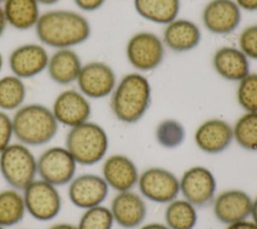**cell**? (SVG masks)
<instances>
[{
    "mask_svg": "<svg viewBox=\"0 0 257 229\" xmlns=\"http://www.w3.org/2000/svg\"><path fill=\"white\" fill-rule=\"evenodd\" d=\"M134 6L144 19L167 25L178 18L181 0H134Z\"/></svg>",
    "mask_w": 257,
    "mask_h": 229,
    "instance_id": "cb8c5ba5",
    "label": "cell"
},
{
    "mask_svg": "<svg viewBox=\"0 0 257 229\" xmlns=\"http://www.w3.org/2000/svg\"><path fill=\"white\" fill-rule=\"evenodd\" d=\"M250 217L252 218V221L257 225V196L253 199L252 210H251V215H250Z\"/></svg>",
    "mask_w": 257,
    "mask_h": 229,
    "instance_id": "ab89813d",
    "label": "cell"
},
{
    "mask_svg": "<svg viewBox=\"0 0 257 229\" xmlns=\"http://www.w3.org/2000/svg\"><path fill=\"white\" fill-rule=\"evenodd\" d=\"M76 7L85 12H92L99 9L105 0H73Z\"/></svg>",
    "mask_w": 257,
    "mask_h": 229,
    "instance_id": "836d02e7",
    "label": "cell"
},
{
    "mask_svg": "<svg viewBox=\"0 0 257 229\" xmlns=\"http://www.w3.org/2000/svg\"><path fill=\"white\" fill-rule=\"evenodd\" d=\"M164 219L169 229H194L198 222L197 207L184 198H176L167 204Z\"/></svg>",
    "mask_w": 257,
    "mask_h": 229,
    "instance_id": "484cf974",
    "label": "cell"
},
{
    "mask_svg": "<svg viewBox=\"0 0 257 229\" xmlns=\"http://www.w3.org/2000/svg\"><path fill=\"white\" fill-rule=\"evenodd\" d=\"M233 127L222 119H209L195 131L194 142L206 154L216 155L224 152L233 142Z\"/></svg>",
    "mask_w": 257,
    "mask_h": 229,
    "instance_id": "d6986e66",
    "label": "cell"
},
{
    "mask_svg": "<svg viewBox=\"0 0 257 229\" xmlns=\"http://www.w3.org/2000/svg\"><path fill=\"white\" fill-rule=\"evenodd\" d=\"M180 180V193L197 208L212 204L217 190V181L207 167L196 165L187 169Z\"/></svg>",
    "mask_w": 257,
    "mask_h": 229,
    "instance_id": "30bf717a",
    "label": "cell"
},
{
    "mask_svg": "<svg viewBox=\"0 0 257 229\" xmlns=\"http://www.w3.org/2000/svg\"><path fill=\"white\" fill-rule=\"evenodd\" d=\"M253 199L241 189H227L215 196L213 213L216 219L229 225L235 222L246 220L251 215Z\"/></svg>",
    "mask_w": 257,
    "mask_h": 229,
    "instance_id": "9a60e30c",
    "label": "cell"
},
{
    "mask_svg": "<svg viewBox=\"0 0 257 229\" xmlns=\"http://www.w3.org/2000/svg\"><path fill=\"white\" fill-rule=\"evenodd\" d=\"M240 9L245 11H257V0H234Z\"/></svg>",
    "mask_w": 257,
    "mask_h": 229,
    "instance_id": "d590c367",
    "label": "cell"
},
{
    "mask_svg": "<svg viewBox=\"0 0 257 229\" xmlns=\"http://www.w3.org/2000/svg\"><path fill=\"white\" fill-rule=\"evenodd\" d=\"M152 99L149 79L140 72L125 74L110 94V109L123 124L138 123L147 112Z\"/></svg>",
    "mask_w": 257,
    "mask_h": 229,
    "instance_id": "7a4b0ae2",
    "label": "cell"
},
{
    "mask_svg": "<svg viewBox=\"0 0 257 229\" xmlns=\"http://www.w3.org/2000/svg\"><path fill=\"white\" fill-rule=\"evenodd\" d=\"M7 26H8V25H7L6 18H5L3 9H2V5H0V38L3 36V34H4V32H5Z\"/></svg>",
    "mask_w": 257,
    "mask_h": 229,
    "instance_id": "f35d334b",
    "label": "cell"
},
{
    "mask_svg": "<svg viewBox=\"0 0 257 229\" xmlns=\"http://www.w3.org/2000/svg\"><path fill=\"white\" fill-rule=\"evenodd\" d=\"M113 224L109 208L102 204L83 210L76 227L77 229H112Z\"/></svg>",
    "mask_w": 257,
    "mask_h": 229,
    "instance_id": "f546056e",
    "label": "cell"
},
{
    "mask_svg": "<svg viewBox=\"0 0 257 229\" xmlns=\"http://www.w3.org/2000/svg\"><path fill=\"white\" fill-rule=\"evenodd\" d=\"M157 143L164 149L172 150L181 146L186 138V130L182 123L175 119L160 122L155 131Z\"/></svg>",
    "mask_w": 257,
    "mask_h": 229,
    "instance_id": "f1b7e54d",
    "label": "cell"
},
{
    "mask_svg": "<svg viewBox=\"0 0 257 229\" xmlns=\"http://www.w3.org/2000/svg\"><path fill=\"white\" fill-rule=\"evenodd\" d=\"M82 64L81 58L74 48L54 49L49 54L46 72L54 83L68 86L75 83Z\"/></svg>",
    "mask_w": 257,
    "mask_h": 229,
    "instance_id": "ffe728a7",
    "label": "cell"
},
{
    "mask_svg": "<svg viewBox=\"0 0 257 229\" xmlns=\"http://www.w3.org/2000/svg\"><path fill=\"white\" fill-rule=\"evenodd\" d=\"M162 40L171 50L175 52H186L199 45L201 31L195 22L188 19L176 18L166 25Z\"/></svg>",
    "mask_w": 257,
    "mask_h": 229,
    "instance_id": "44dd1931",
    "label": "cell"
},
{
    "mask_svg": "<svg viewBox=\"0 0 257 229\" xmlns=\"http://www.w3.org/2000/svg\"><path fill=\"white\" fill-rule=\"evenodd\" d=\"M212 63L215 71L229 81H239L250 72L249 58L233 46H222L217 49Z\"/></svg>",
    "mask_w": 257,
    "mask_h": 229,
    "instance_id": "7402d4cb",
    "label": "cell"
},
{
    "mask_svg": "<svg viewBox=\"0 0 257 229\" xmlns=\"http://www.w3.org/2000/svg\"><path fill=\"white\" fill-rule=\"evenodd\" d=\"M75 83L87 98L100 99L111 94L116 85V75L107 63L89 61L82 64Z\"/></svg>",
    "mask_w": 257,
    "mask_h": 229,
    "instance_id": "8fae6325",
    "label": "cell"
},
{
    "mask_svg": "<svg viewBox=\"0 0 257 229\" xmlns=\"http://www.w3.org/2000/svg\"><path fill=\"white\" fill-rule=\"evenodd\" d=\"M236 98L245 111H257V72H249L238 81Z\"/></svg>",
    "mask_w": 257,
    "mask_h": 229,
    "instance_id": "4dcf8cb0",
    "label": "cell"
},
{
    "mask_svg": "<svg viewBox=\"0 0 257 229\" xmlns=\"http://www.w3.org/2000/svg\"><path fill=\"white\" fill-rule=\"evenodd\" d=\"M4 1H5V0H0V5H1V4H2Z\"/></svg>",
    "mask_w": 257,
    "mask_h": 229,
    "instance_id": "ee69618b",
    "label": "cell"
},
{
    "mask_svg": "<svg viewBox=\"0 0 257 229\" xmlns=\"http://www.w3.org/2000/svg\"><path fill=\"white\" fill-rule=\"evenodd\" d=\"M22 191L6 188L0 191V225L9 228L19 224L26 215Z\"/></svg>",
    "mask_w": 257,
    "mask_h": 229,
    "instance_id": "d4e9b609",
    "label": "cell"
},
{
    "mask_svg": "<svg viewBox=\"0 0 257 229\" xmlns=\"http://www.w3.org/2000/svg\"><path fill=\"white\" fill-rule=\"evenodd\" d=\"M11 117L14 139L30 148L47 145L58 133L59 125L45 104L24 103Z\"/></svg>",
    "mask_w": 257,
    "mask_h": 229,
    "instance_id": "3957f363",
    "label": "cell"
},
{
    "mask_svg": "<svg viewBox=\"0 0 257 229\" xmlns=\"http://www.w3.org/2000/svg\"><path fill=\"white\" fill-rule=\"evenodd\" d=\"M125 54L128 62L139 71L157 68L165 57V44L155 33L140 31L127 41Z\"/></svg>",
    "mask_w": 257,
    "mask_h": 229,
    "instance_id": "ba28073f",
    "label": "cell"
},
{
    "mask_svg": "<svg viewBox=\"0 0 257 229\" xmlns=\"http://www.w3.org/2000/svg\"><path fill=\"white\" fill-rule=\"evenodd\" d=\"M27 88L24 79L10 73L0 77V109L15 111L26 100Z\"/></svg>",
    "mask_w": 257,
    "mask_h": 229,
    "instance_id": "4316f807",
    "label": "cell"
},
{
    "mask_svg": "<svg viewBox=\"0 0 257 229\" xmlns=\"http://www.w3.org/2000/svg\"><path fill=\"white\" fill-rule=\"evenodd\" d=\"M50 108L58 125L68 129L89 121L91 116L89 98L77 88L61 90L55 96Z\"/></svg>",
    "mask_w": 257,
    "mask_h": 229,
    "instance_id": "7c38bea8",
    "label": "cell"
},
{
    "mask_svg": "<svg viewBox=\"0 0 257 229\" xmlns=\"http://www.w3.org/2000/svg\"><path fill=\"white\" fill-rule=\"evenodd\" d=\"M202 21L211 33L229 34L240 24L241 9L234 0H211L203 9Z\"/></svg>",
    "mask_w": 257,
    "mask_h": 229,
    "instance_id": "2e32d148",
    "label": "cell"
},
{
    "mask_svg": "<svg viewBox=\"0 0 257 229\" xmlns=\"http://www.w3.org/2000/svg\"><path fill=\"white\" fill-rule=\"evenodd\" d=\"M3 65H4V57H3V54H2V52L0 50V72L2 71Z\"/></svg>",
    "mask_w": 257,
    "mask_h": 229,
    "instance_id": "b9f144b4",
    "label": "cell"
},
{
    "mask_svg": "<svg viewBox=\"0 0 257 229\" xmlns=\"http://www.w3.org/2000/svg\"><path fill=\"white\" fill-rule=\"evenodd\" d=\"M64 147L77 165L93 166L101 162L108 151L109 140L105 130L90 120L68 129Z\"/></svg>",
    "mask_w": 257,
    "mask_h": 229,
    "instance_id": "277c9868",
    "label": "cell"
},
{
    "mask_svg": "<svg viewBox=\"0 0 257 229\" xmlns=\"http://www.w3.org/2000/svg\"><path fill=\"white\" fill-rule=\"evenodd\" d=\"M137 186L145 199L159 204H168L180 194L179 178L162 167H150L144 170L140 174Z\"/></svg>",
    "mask_w": 257,
    "mask_h": 229,
    "instance_id": "9c48e42d",
    "label": "cell"
},
{
    "mask_svg": "<svg viewBox=\"0 0 257 229\" xmlns=\"http://www.w3.org/2000/svg\"><path fill=\"white\" fill-rule=\"evenodd\" d=\"M48 229H77L76 225L68 223V222H58L52 224Z\"/></svg>",
    "mask_w": 257,
    "mask_h": 229,
    "instance_id": "8d00e7d4",
    "label": "cell"
},
{
    "mask_svg": "<svg viewBox=\"0 0 257 229\" xmlns=\"http://www.w3.org/2000/svg\"><path fill=\"white\" fill-rule=\"evenodd\" d=\"M0 175L8 187L22 191L37 178V157L30 147L12 142L0 153Z\"/></svg>",
    "mask_w": 257,
    "mask_h": 229,
    "instance_id": "5b68a950",
    "label": "cell"
},
{
    "mask_svg": "<svg viewBox=\"0 0 257 229\" xmlns=\"http://www.w3.org/2000/svg\"><path fill=\"white\" fill-rule=\"evenodd\" d=\"M239 49L248 58L257 60V24L249 25L241 31Z\"/></svg>",
    "mask_w": 257,
    "mask_h": 229,
    "instance_id": "1f68e13d",
    "label": "cell"
},
{
    "mask_svg": "<svg viewBox=\"0 0 257 229\" xmlns=\"http://www.w3.org/2000/svg\"><path fill=\"white\" fill-rule=\"evenodd\" d=\"M233 137L245 151H257V111H245L233 126Z\"/></svg>",
    "mask_w": 257,
    "mask_h": 229,
    "instance_id": "83f0119b",
    "label": "cell"
},
{
    "mask_svg": "<svg viewBox=\"0 0 257 229\" xmlns=\"http://www.w3.org/2000/svg\"><path fill=\"white\" fill-rule=\"evenodd\" d=\"M139 229H169L165 223H159V222H151L148 224H145L141 226Z\"/></svg>",
    "mask_w": 257,
    "mask_h": 229,
    "instance_id": "74e56055",
    "label": "cell"
},
{
    "mask_svg": "<svg viewBox=\"0 0 257 229\" xmlns=\"http://www.w3.org/2000/svg\"><path fill=\"white\" fill-rule=\"evenodd\" d=\"M14 139L12 117L0 109V153L4 151Z\"/></svg>",
    "mask_w": 257,
    "mask_h": 229,
    "instance_id": "d6a6232c",
    "label": "cell"
},
{
    "mask_svg": "<svg viewBox=\"0 0 257 229\" xmlns=\"http://www.w3.org/2000/svg\"><path fill=\"white\" fill-rule=\"evenodd\" d=\"M40 5H46V6H51L56 3H58L60 0H36Z\"/></svg>",
    "mask_w": 257,
    "mask_h": 229,
    "instance_id": "60d3db41",
    "label": "cell"
},
{
    "mask_svg": "<svg viewBox=\"0 0 257 229\" xmlns=\"http://www.w3.org/2000/svg\"><path fill=\"white\" fill-rule=\"evenodd\" d=\"M49 53L41 43H24L16 46L8 56L12 74L28 79L46 71Z\"/></svg>",
    "mask_w": 257,
    "mask_h": 229,
    "instance_id": "5bb4252c",
    "label": "cell"
},
{
    "mask_svg": "<svg viewBox=\"0 0 257 229\" xmlns=\"http://www.w3.org/2000/svg\"><path fill=\"white\" fill-rule=\"evenodd\" d=\"M225 229H257V225L252 220L246 219L226 225Z\"/></svg>",
    "mask_w": 257,
    "mask_h": 229,
    "instance_id": "e575fe53",
    "label": "cell"
},
{
    "mask_svg": "<svg viewBox=\"0 0 257 229\" xmlns=\"http://www.w3.org/2000/svg\"><path fill=\"white\" fill-rule=\"evenodd\" d=\"M34 31L39 43L53 49L74 48L91 34L88 19L69 9H52L41 13Z\"/></svg>",
    "mask_w": 257,
    "mask_h": 229,
    "instance_id": "6da1fadb",
    "label": "cell"
},
{
    "mask_svg": "<svg viewBox=\"0 0 257 229\" xmlns=\"http://www.w3.org/2000/svg\"><path fill=\"white\" fill-rule=\"evenodd\" d=\"M77 166L64 146H52L37 157V178L56 187L67 186L75 177Z\"/></svg>",
    "mask_w": 257,
    "mask_h": 229,
    "instance_id": "52a82bcc",
    "label": "cell"
},
{
    "mask_svg": "<svg viewBox=\"0 0 257 229\" xmlns=\"http://www.w3.org/2000/svg\"><path fill=\"white\" fill-rule=\"evenodd\" d=\"M109 188L101 175L83 173L67 185V198L76 208L85 210L102 205L108 196Z\"/></svg>",
    "mask_w": 257,
    "mask_h": 229,
    "instance_id": "4fadbf2b",
    "label": "cell"
},
{
    "mask_svg": "<svg viewBox=\"0 0 257 229\" xmlns=\"http://www.w3.org/2000/svg\"><path fill=\"white\" fill-rule=\"evenodd\" d=\"M101 177L109 189L124 192L133 190L138 185L140 172L130 157L113 154L103 159Z\"/></svg>",
    "mask_w": 257,
    "mask_h": 229,
    "instance_id": "ac0fdd59",
    "label": "cell"
},
{
    "mask_svg": "<svg viewBox=\"0 0 257 229\" xmlns=\"http://www.w3.org/2000/svg\"><path fill=\"white\" fill-rule=\"evenodd\" d=\"M108 208L114 223L123 229L139 228L148 213L144 197L133 190L117 192Z\"/></svg>",
    "mask_w": 257,
    "mask_h": 229,
    "instance_id": "e0dca14e",
    "label": "cell"
},
{
    "mask_svg": "<svg viewBox=\"0 0 257 229\" xmlns=\"http://www.w3.org/2000/svg\"><path fill=\"white\" fill-rule=\"evenodd\" d=\"M26 213L39 222L55 219L62 208L58 187L36 178L22 190Z\"/></svg>",
    "mask_w": 257,
    "mask_h": 229,
    "instance_id": "8992f818",
    "label": "cell"
},
{
    "mask_svg": "<svg viewBox=\"0 0 257 229\" xmlns=\"http://www.w3.org/2000/svg\"><path fill=\"white\" fill-rule=\"evenodd\" d=\"M1 5L7 25L19 31L34 29L41 15L36 0H5Z\"/></svg>",
    "mask_w": 257,
    "mask_h": 229,
    "instance_id": "603a6c76",
    "label": "cell"
},
{
    "mask_svg": "<svg viewBox=\"0 0 257 229\" xmlns=\"http://www.w3.org/2000/svg\"><path fill=\"white\" fill-rule=\"evenodd\" d=\"M0 229H7V228H5V227H3V226L0 225Z\"/></svg>",
    "mask_w": 257,
    "mask_h": 229,
    "instance_id": "7bdbcfd3",
    "label": "cell"
}]
</instances>
